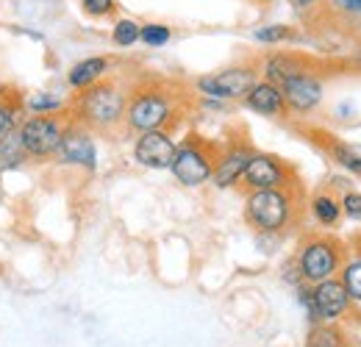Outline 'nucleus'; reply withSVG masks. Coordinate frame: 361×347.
I'll use <instances>...</instances> for the list:
<instances>
[{"label":"nucleus","mask_w":361,"mask_h":347,"mask_svg":"<svg viewBox=\"0 0 361 347\" xmlns=\"http://www.w3.org/2000/svg\"><path fill=\"white\" fill-rule=\"evenodd\" d=\"M178 97L176 89L161 81H142L128 92L126 126L134 133L145 130H167L178 117Z\"/></svg>","instance_id":"obj_1"},{"label":"nucleus","mask_w":361,"mask_h":347,"mask_svg":"<svg viewBox=\"0 0 361 347\" xmlns=\"http://www.w3.org/2000/svg\"><path fill=\"white\" fill-rule=\"evenodd\" d=\"M126 109H128L126 89L117 87L114 81H97L78 92L70 117L87 130H111L126 123Z\"/></svg>","instance_id":"obj_2"},{"label":"nucleus","mask_w":361,"mask_h":347,"mask_svg":"<svg viewBox=\"0 0 361 347\" xmlns=\"http://www.w3.org/2000/svg\"><path fill=\"white\" fill-rule=\"evenodd\" d=\"M298 183H286V186H275V189H256L247 192L245 200V219L253 231L275 236L283 233L298 212V200H295Z\"/></svg>","instance_id":"obj_3"},{"label":"nucleus","mask_w":361,"mask_h":347,"mask_svg":"<svg viewBox=\"0 0 361 347\" xmlns=\"http://www.w3.org/2000/svg\"><path fill=\"white\" fill-rule=\"evenodd\" d=\"M217 156H220V147L214 142H209L197 133H189L178 145L170 170L180 186H203L214 175Z\"/></svg>","instance_id":"obj_4"},{"label":"nucleus","mask_w":361,"mask_h":347,"mask_svg":"<svg viewBox=\"0 0 361 347\" xmlns=\"http://www.w3.org/2000/svg\"><path fill=\"white\" fill-rule=\"evenodd\" d=\"M348 256V248L331 236H309L298 253V269L303 284H319L325 278H334Z\"/></svg>","instance_id":"obj_5"},{"label":"nucleus","mask_w":361,"mask_h":347,"mask_svg":"<svg viewBox=\"0 0 361 347\" xmlns=\"http://www.w3.org/2000/svg\"><path fill=\"white\" fill-rule=\"evenodd\" d=\"M67 117L64 114H31L20 123V142L28 153V159H47V156H56L59 150V142L64 136L67 128Z\"/></svg>","instance_id":"obj_6"},{"label":"nucleus","mask_w":361,"mask_h":347,"mask_svg":"<svg viewBox=\"0 0 361 347\" xmlns=\"http://www.w3.org/2000/svg\"><path fill=\"white\" fill-rule=\"evenodd\" d=\"M259 84V70L256 67H226L214 75H203L195 81V89L212 100H245V95Z\"/></svg>","instance_id":"obj_7"},{"label":"nucleus","mask_w":361,"mask_h":347,"mask_svg":"<svg viewBox=\"0 0 361 347\" xmlns=\"http://www.w3.org/2000/svg\"><path fill=\"white\" fill-rule=\"evenodd\" d=\"M300 298L309 308L312 319H322V322H334V319L345 317L350 308V295L339 278H325V281L314 284L312 289H306L300 284Z\"/></svg>","instance_id":"obj_8"},{"label":"nucleus","mask_w":361,"mask_h":347,"mask_svg":"<svg viewBox=\"0 0 361 347\" xmlns=\"http://www.w3.org/2000/svg\"><path fill=\"white\" fill-rule=\"evenodd\" d=\"M295 183L292 167L286 162H281L272 153H253V159L247 162L245 173L239 178V189L242 192H256V189H275V186H286Z\"/></svg>","instance_id":"obj_9"},{"label":"nucleus","mask_w":361,"mask_h":347,"mask_svg":"<svg viewBox=\"0 0 361 347\" xmlns=\"http://www.w3.org/2000/svg\"><path fill=\"white\" fill-rule=\"evenodd\" d=\"M253 145L247 139H233L228 147H220V156H217V164H214V175H212V183L217 189H233L239 186V178L245 173L247 162L253 159Z\"/></svg>","instance_id":"obj_10"},{"label":"nucleus","mask_w":361,"mask_h":347,"mask_svg":"<svg viewBox=\"0 0 361 347\" xmlns=\"http://www.w3.org/2000/svg\"><path fill=\"white\" fill-rule=\"evenodd\" d=\"M178 145L167 130H145L134 145V159L147 170H170Z\"/></svg>","instance_id":"obj_11"},{"label":"nucleus","mask_w":361,"mask_h":347,"mask_svg":"<svg viewBox=\"0 0 361 347\" xmlns=\"http://www.w3.org/2000/svg\"><path fill=\"white\" fill-rule=\"evenodd\" d=\"M56 159L64 162V164H75V167H87L94 170L97 164V150H94V142H92L90 130L78 123H70L64 128V136L59 142V150H56Z\"/></svg>","instance_id":"obj_12"},{"label":"nucleus","mask_w":361,"mask_h":347,"mask_svg":"<svg viewBox=\"0 0 361 347\" xmlns=\"http://www.w3.org/2000/svg\"><path fill=\"white\" fill-rule=\"evenodd\" d=\"M281 92H283L286 109L292 114H312L322 103V78L317 73H303V75L289 78L281 87Z\"/></svg>","instance_id":"obj_13"},{"label":"nucleus","mask_w":361,"mask_h":347,"mask_svg":"<svg viewBox=\"0 0 361 347\" xmlns=\"http://www.w3.org/2000/svg\"><path fill=\"white\" fill-rule=\"evenodd\" d=\"M264 81L275 87H283L289 78L303 75V73H317V61L306 53H292V50H278L264 59Z\"/></svg>","instance_id":"obj_14"},{"label":"nucleus","mask_w":361,"mask_h":347,"mask_svg":"<svg viewBox=\"0 0 361 347\" xmlns=\"http://www.w3.org/2000/svg\"><path fill=\"white\" fill-rule=\"evenodd\" d=\"M245 106L256 114H264V117H281L286 114V100H283V92L281 87H275L270 81H259L256 87L245 95Z\"/></svg>","instance_id":"obj_15"},{"label":"nucleus","mask_w":361,"mask_h":347,"mask_svg":"<svg viewBox=\"0 0 361 347\" xmlns=\"http://www.w3.org/2000/svg\"><path fill=\"white\" fill-rule=\"evenodd\" d=\"M109 67H111V59H109V56H90V59H81L78 64H73V70H70V75H67V84L75 89V92H81V89L97 84V81L109 73Z\"/></svg>","instance_id":"obj_16"},{"label":"nucleus","mask_w":361,"mask_h":347,"mask_svg":"<svg viewBox=\"0 0 361 347\" xmlns=\"http://www.w3.org/2000/svg\"><path fill=\"white\" fill-rule=\"evenodd\" d=\"M17 128L6 130L0 136V167H6V170H14V167H20V164L28 162V153H25V147L20 142V130Z\"/></svg>","instance_id":"obj_17"},{"label":"nucleus","mask_w":361,"mask_h":347,"mask_svg":"<svg viewBox=\"0 0 361 347\" xmlns=\"http://www.w3.org/2000/svg\"><path fill=\"white\" fill-rule=\"evenodd\" d=\"M312 214L319 225L334 228V225H339V217H342V203L331 192H317L312 197Z\"/></svg>","instance_id":"obj_18"},{"label":"nucleus","mask_w":361,"mask_h":347,"mask_svg":"<svg viewBox=\"0 0 361 347\" xmlns=\"http://www.w3.org/2000/svg\"><path fill=\"white\" fill-rule=\"evenodd\" d=\"M339 281L345 284L350 300L361 303V248H356L353 253L345 256V264L339 269Z\"/></svg>","instance_id":"obj_19"},{"label":"nucleus","mask_w":361,"mask_h":347,"mask_svg":"<svg viewBox=\"0 0 361 347\" xmlns=\"http://www.w3.org/2000/svg\"><path fill=\"white\" fill-rule=\"evenodd\" d=\"M23 109H25V103L20 100V95L14 89H0V136L6 130L17 128Z\"/></svg>","instance_id":"obj_20"},{"label":"nucleus","mask_w":361,"mask_h":347,"mask_svg":"<svg viewBox=\"0 0 361 347\" xmlns=\"http://www.w3.org/2000/svg\"><path fill=\"white\" fill-rule=\"evenodd\" d=\"M331 156L342 167H348L350 173L361 175V145H356V142H334L331 145Z\"/></svg>","instance_id":"obj_21"},{"label":"nucleus","mask_w":361,"mask_h":347,"mask_svg":"<svg viewBox=\"0 0 361 347\" xmlns=\"http://www.w3.org/2000/svg\"><path fill=\"white\" fill-rule=\"evenodd\" d=\"M322 11L336 20H361V0H322Z\"/></svg>","instance_id":"obj_22"},{"label":"nucleus","mask_w":361,"mask_h":347,"mask_svg":"<svg viewBox=\"0 0 361 347\" xmlns=\"http://www.w3.org/2000/svg\"><path fill=\"white\" fill-rule=\"evenodd\" d=\"M253 39L262 44H281L286 39H295V28L283 25V23H272V25H264V28H256Z\"/></svg>","instance_id":"obj_23"},{"label":"nucleus","mask_w":361,"mask_h":347,"mask_svg":"<svg viewBox=\"0 0 361 347\" xmlns=\"http://www.w3.org/2000/svg\"><path fill=\"white\" fill-rule=\"evenodd\" d=\"M139 31H142V25L136 20H128V17L117 20L114 28H111V42L117 47H131V44L139 42Z\"/></svg>","instance_id":"obj_24"},{"label":"nucleus","mask_w":361,"mask_h":347,"mask_svg":"<svg viewBox=\"0 0 361 347\" xmlns=\"http://www.w3.org/2000/svg\"><path fill=\"white\" fill-rule=\"evenodd\" d=\"M170 39H173V31L161 23H145L139 31V42L147 44V47H164Z\"/></svg>","instance_id":"obj_25"},{"label":"nucleus","mask_w":361,"mask_h":347,"mask_svg":"<svg viewBox=\"0 0 361 347\" xmlns=\"http://www.w3.org/2000/svg\"><path fill=\"white\" fill-rule=\"evenodd\" d=\"M25 109L34 111V114H56V111H61V100L53 97V95L39 92V95H31V97L25 100Z\"/></svg>","instance_id":"obj_26"},{"label":"nucleus","mask_w":361,"mask_h":347,"mask_svg":"<svg viewBox=\"0 0 361 347\" xmlns=\"http://www.w3.org/2000/svg\"><path fill=\"white\" fill-rule=\"evenodd\" d=\"M306 347H342V339H339V334L325 322V325H317L314 331L309 334Z\"/></svg>","instance_id":"obj_27"},{"label":"nucleus","mask_w":361,"mask_h":347,"mask_svg":"<svg viewBox=\"0 0 361 347\" xmlns=\"http://www.w3.org/2000/svg\"><path fill=\"white\" fill-rule=\"evenodd\" d=\"M81 8L90 14V17H111L117 11V0H81Z\"/></svg>","instance_id":"obj_28"},{"label":"nucleus","mask_w":361,"mask_h":347,"mask_svg":"<svg viewBox=\"0 0 361 347\" xmlns=\"http://www.w3.org/2000/svg\"><path fill=\"white\" fill-rule=\"evenodd\" d=\"M342 214L361 222V195L359 192H345L342 195Z\"/></svg>","instance_id":"obj_29"},{"label":"nucleus","mask_w":361,"mask_h":347,"mask_svg":"<svg viewBox=\"0 0 361 347\" xmlns=\"http://www.w3.org/2000/svg\"><path fill=\"white\" fill-rule=\"evenodd\" d=\"M292 3V8H298V11H314L317 6H322V0H289Z\"/></svg>","instance_id":"obj_30"}]
</instances>
